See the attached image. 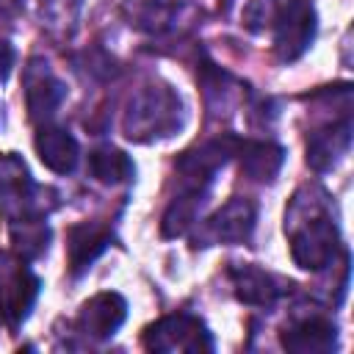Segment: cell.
<instances>
[{
	"mask_svg": "<svg viewBox=\"0 0 354 354\" xmlns=\"http://www.w3.org/2000/svg\"><path fill=\"white\" fill-rule=\"evenodd\" d=\"M241 22L252 33H268L277 58L290 64L313 44L318 14L313 0H249Z\"/></svg>",
	"mask_w": 354,
	"mask_h": 354,
	"instance_id": "1",
	"label": "cell"
},
{
	"mask_svg": "<svg viewBox=\"0 0 354 354\" xmlns=\"http://www.w3.org/2000/svg\"><path fill=\"white\" fill-rule=\"evenodd\" d=\"M285 232L290 235V257L304 271H324L340 249V232L332 216L321 210L318 199H301V194L293 196L285 213Z\"/></svg>",
	"mask_w": 354,
	"mask_h": 354,
	"instance_id": "2",
	"label": "cell"
},
{
	"mask_svg": "<svg viewBox=\"0 0 354 354\" xmlns=\"http://www.w3.org/2000/svg\"><path fill=\"white\" fill-rule=\"evenodd\" d=\"M183 122L185 105L180 94L166 83H147L130 97L122 130L130 141H155L174 136Z\"/></svg>",
	"mask_w": 354,
	"mask_h": 354,
	"instance_id": "3",
	"label": "cell"
},
{
	"mask_svg": "<svg viewBox=\"0 0 354 354\" xmlns=\"http://www.w3.org/2000/svg\"><path fill=\"white\" fill-rule=\"evenodd\" d=\"M41 185L30 177L25 160L14 152L0 155V213L11 221H33L41 218Z\"/></svg>",
	"mask_w": 354,
	"mask_h": 354,
	"instance_id": "4",
	"label": "cell"
},
{
	"mask_svg": "<svg viewBox=\"0 0 354 354\" xmlns=\"http://www.w3.org/2000/svg\"><path fill=\"white\" fill-rule=\"evenodd\" d=\"M144 346L149 351H163V354H177V351L199 354V351H213V337L196 315L174 313L147 326Z\"/></svg>",
	"mask_w": 354,
	"mask_h": 354,
	"instance_id": "5",
	"label": "cell"
},
{
	"mask_svg": "<svg viewBox=\"0 0 354 354\" xmlns=\"http://www.w3.org/2000/svg\"><path fill=\"white\" fill-rule=\"evenodd\" d=\"M39 296V277L25 268L0 266V321L8 326H17L28 318L33 301Z\"/></svg>",
	"mask_w": 354,
	"mask_h": 354,
	"instance_id": "6",
	"label": "cell"
},
{
	"mask_svg": "<svg viewBox=\"0 0 354 354\" xmlns=\"http://www.w3.org/2000/svg\"><path fill=\"white\" fill-rule=\"evenodd\" d=\"M66 86L64 80L47 66V61L33 58L25 69V102L33 122H47L64 102Z\"/></svg>",
	"mask_w": 354,
	"mask_h": 354,
	"instance_id": "7",
	"label": "cell"
},
{
	"mask_svg": "<svg viewBox=\"0 0 354 354\" xmlns=\"http://www.w3.org/2000/svg\"><path fill=\"white\" fill-rule=\"evenodd\" d=\"M254 221L257 207L243 196H232L205 221V235L216 243H246L254 232Z\"/></svg>",
	"mask_w": 354,
	"mask_h": 354,
	"instance_id": "8",
	"label": "cell"
},
{
	"mask_svg": "<svg viewBox=\"0 0 354 354\" xmlns=\"http://www.w3.org/2000/svg\"><path fill=\"white\" fill-rule=\"evenodd\" d=\"M124 318H127V301L119 293L105 290V293H97L88 301H83L75 324L86 337L105 340V337L116 335V329L124 324Z\"/></svg>",
	"mask_w": 354,
	"mask_h": 354,
	"instance_id": "9",
	"label": "cell"
},
{
	"mask_svg": "<svg viewBox=\"0 0 354 354\" xmlns=\"http://www.w3.org/2000/svg\"><path fill=\"white\" fill-rule=\"evenodd\" d=\"M337 329L332 318L313 313L304 318H296L285 332H282V346L296 354H326L335 348Z\"/></svg>",
	"mask_w": 354,
	"mask_h": 354,
	"instance_id": "10",
	"label": "cell"
},
{
	"mask_svg": "<svg viewBox=\"0 0 354 354\" xmlns=\"http://www.w3.org/2000/svg\"><path fill=\"white\" fill-rule=\"evenodd\" d=\"M111 243V230L97 221L72 224L66 232V260L72 274H83Z\"/></svg>",
	"mask_w": 354,
	"mask_h": 354,
	"instance_id": "11",
	"label": "cell"
},
{
	"mask_svg": "<svg viewBox=\"0 0 354 354\" xmlns=\"http://www.w3.org/2000/svg\"><path fill=\"white\" fill-rule=\"evenodd\" d=\"M33 147H36L39 160L55 174H69L80 160V147H77L75 136L69 130H64V127L44 124L36 133Z\"/></svg>",
	"mask_w": 354,
	"mask_h": 354,
	"instance_id": "12",
	"label": "cell"
},
{
	"mask_svg": "<svg viewBox=\"0 0 354 354\" xmlns=\"http://www.w3.org/2000/svg\"><path fill=\"white\" fill-rule=\"evenodd\" d=\"M348 144H351V119L343 116L337 124L315 130L307 138V163L315 171H326L348 152Z\"/></svg>",
	"mask_w": 354,
	"mask_h": 354,
	"instance_id": "13",
	"label": "cell"
},
{
	"mask_svg": "<svg viewBox=\"0 0 354 354\" xmlns=\"http://www.w3.org/2000/svg\"><path fill=\"white\" fill-rule=\"evenodd\" d=\"M230 277H232V290H235L238 301L252 304V307H271L282 293L279 279L257 266H246V263L235 266L230 271Z\"/></svg>",
	"mask_w": 354,
	"mask_h": 354,
	"instance_id": "14",
	"label": "cell"
},
{
	"mask_svg": "<svg viewBox=\"0 0 354 354\" xmlns=\"http://www.w3.org/2000/svg\"><path fill=\"white\" fill-rule=\"evenodd\" d=\"M235 155L241 160V171L252 180H274L282 166V149L271 141H238Z\"/></svg>",
	"mask_w": 354,
	"mask_h": 354,
	"instance_id": "15",
	"label": "cell"
},
{
	"mask_svg": "<svg viewBox=\"0 0 354 354\" xmlns=\"http://www.w3.org/2000/svg\"><path fill=\"white\" fill-rule=\"evenodd\" d=\"M88 169H91V177L105 183V185H116V183H124L136 174V166L133 160L122 152V149H113V147H100L88 155Z\"/></svg>",
	"mask_w": 354,
	"mask_h": 354,
	"instance_id": "16",
	"label": "cell"
},
{
	"mask_svg": "<svg viewBox=\"0 0 354 354\" xmlns=\"http://www.w3.org/2000/svg\"><path fill=\"white\" fill-rule=\"evenodd\" d=\"M14 246H17V252L25 254V257L41 254V252L47 249V227L41 224V218L14 224Z\"/></svg>",
	"mask_w": 354,
	"mask_h": 354,
	"instance_id": "17",
	"label": "cell"
},
{
	"mask_svg": "<svg viewBox=\"0 0 354 354\" xmlns=\"http://www.w3.org/2000/svg\"><path fill=\"white\" fill-rule=\"evenodd\" d=\"M11 66H14V47L6 39H0V86L11 75Z\"/></svg>",
	"mask_w": 354,
	"mask_h": 354,
	"instance_id": "18",
	"label": "cell"
},
{
	"mask_svg": "<svg viewBox=\"0 0 354 354\" xmlns=\"http://www.w3.org/2000/svg\"><path fill=\"white\" fill-rule=\"evenodd\" d=\"M6 3H11V0H0V6H6Z\"/></svg>",
	"mask_w": 354,
	"mask_h": 354,
	"instance_id": "19",
	"label": "cell"
}]
</instances>
